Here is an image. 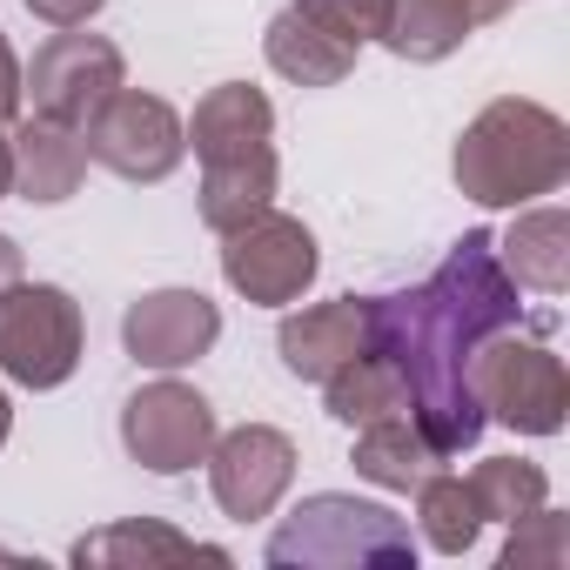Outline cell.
<instances>
[{
  "instance_id": "1",
  "label": "cell",
  "mask_w": 570,
  "mask_h": 570,
  "mask_svg": "<svg viewBox=\"0 0 570 570\" xmlns=\"http://www.w3.org/2000/svg\"><path fill=\"white\" fill-rule=\"evenodd\" d=\"M523 303L517 282L503 275L490 228H470L443 268L416 289L370 296V350L396 363L410 390V423L430 436V450L450 463L483 436V403L470 390V363L490 336L517 330Z\"/></svg>"
},
{
  "instance_id": "2",
  "label": "cell",
  "mask_w": 570,
  "mask_h": 570,
  "mask_svg": "<svg viewBox=\"0 0 570 570\" xmlns=\"http://www.w3.org/2000/svg\"><path fill=\"white\" fill-rule=\"evenodd\" d=\"M450 175L476 208H530L537 195H557L570 181V128L543 101L497 95L456 135Z\"/></svg>"
},
{
  "instance_id": "3",
  "label": "cell",
  "mask_w": 570,
  "mask_h": 570,
  "mask_svg": "<svg viewBox=\"0 0 570 570\" xmlns=\"http://www.w3.org/2000/svg\"><path fill=\"white\" fill-rule=\"evenodd\" d=\"M262 557H268V570H410L416 537L390 503L316 490L275 523Z\"/></svg>"
},
{
  "instance_id": "4",
  "label": "cell",
  "mask_w": 570,
  "mask_h": 570,
  "mask_svg": "<svg viewBox=\"0 0 570 570\" xmlns=\"http://www.w3.org/2000/svg\"><path fill=\"white\" fill-rule=\"evenodd\" d=\"M390 8L396 0H289L268 21L262 55L296 88H336L356 68V55L390 35Z\"/></svg>"
},
{
  "instance_id": "5",
  "label": "cell",
  "mask_w": 570,
  "mask_h": 570,
  "mask_svg": "<svg viewBox=\"0 0 570 570\" xmlns=\"http://www.w3.org/2000/svg\"><path fill=\"white\" fill-rule=\"evenodd\" d=\"M88 323L61 282H8L0 289V376L21 390H61L81 370Z\"/></svg>"
},
{
  "instance_id": "6",
  "label": "cell",
  "mask_w": 570,
  "mask_h": 570,
  "mask_svg": "<svg viewBox=\"0 0 570 570\" xmlns=\"http://www.w3.org/2000/svg\"><path fill=\"white\" fill-rule=\"evenodd\" d=\"M470 390L483 403V423H503L517 436H557L570 416V376L550 343H523L517 330L490 336L470 363Z\"/></svg>"
},
{
  "instance_id": "7",
  "label": "cell",
  "mask_w": 570,
  "mask_h": 570,
  "mask_svg": "<svg viewBox=\"0 0 570 570\" xmlns=\"http://www.w3.org/2000/svg\"><path fill=\"white\" fill-rule=\"evenodd\" d=\"M316 268H323L316 235L296 215H282V208H262V215H248L242 228L222 235V275H228V289L242 303H255V309L303 303Z\"/></svg>"
},
{
  "instance_id": "8",
  "label": "cell",
  "mask_w": 570,
  "mask_h": 570,
  "mask_svg": "<svg viewBox=\"0 0 570 570\" xmlns=\"http://www.w3.org/2000/svg\"><path fill=\"white\" fill-rule=\"evenodd\" d=\"M115 88H128L121 48L108 35H81V28H61L35 55V68H21V95L35 101V115L61 121V128H88Z\"/></svg>"
},
{
  "instance_id": "9",
  "label": "cell",
  "mask_w": 570,
  "mask_h": 570,
  "mask_svg": "<svg viewBox=\"0 0 570 570\" xmlns=\"http://www.w3.org/2000/svg\"><path fill=\"white\" fill-rule=\"evenodd\" d=\"M81 141H88V161H101L108 175L141 181V188L148 181H168L181 168V155H188L181 115L161 95H141V88H115L108 108L81 128Z\"/></svg>"
},
{
  "instance_id": "10",
  "label": "cell",
  "mask_w": 570,
  "mask_h": 570,
  "mask_svg": "<svg viewBox=\"0 0 570 570\" xmlns=\"http://www.w3.org/2000/svg\"><path fill=\"white\" fill-rule=\"evenodd\" d=\"M215 443V403L161 370V383L135 390L121 403V450L148 476H188Z\"/></svg>"
},
{
  "instance_id": "11",
  "label": "cell",
  "mask_w": 570,
  "mask_h": 570,
  "mask_svg": "<svg viewBox=\"0 0 570 570\" xmlns=\"http://www.w3.org/2000/svg\"><path fill=\"white\" fill-rule=\"evenodd\" d=\"M202 463H208V490H215L222 517H235V523L275 517V503L289 497V483H296V443L282 436L275 423L215 430Z\"/></svg>"
},
{
  "instance_id": "12",
  "label": "cell",
  "mask_w": 570,
  "mask_h": 570,
  "mask_svg": "<svg viewBox=\"0 0 570 570\" xmlns=\"http://www.w3.org/2000/svg\"><path fill=\"white\" fill-rule=\"evenodd\" d=\"M121 343L141 370H188L222 343V309L202 289H148L121 316Z\"/></svg>"
},
{
  "instance_id": "13",
  "label": "cell",
  "mask_w": 570,
  "mask_h": 570,
  "mask_svg": "<svg viewBox=\"0 0 570 570\" xmlns=\"http://www.w3.org/2000/svg\"><path fill=\"white\" fill-rule=\"evenodd\" d=\"M282 370L303 383H330L350 356L370 350V296H336V303H309L303 316H289L275 330Z\"/></svg>"
},
{
  "instance_id": "14",
  "label": "cell",
  "mask_w": 570,
  "mask_h": 570,
  "mask_svg": "<svg viewBox=\"0 0 570 570\" xmlns=\"http://www.w3.org/2000/svg\"><path fill=\"white\" fill-rule=\"evenodd\" d=\"M188 141H195V161L202 168H222V161H248V155H268L275 141V108L262 88L248 81H222L195 101V121H181Z\"/></svg>"
},
{
  "instance_id": "15",
  "label": "cell",
  "mask_w": 570,
  "mask_h": 570,
  "mask_svg": "<svg viewBox=\"0 0 570 570\" xmlns=\"http://www.w3.org/2000/svg\"><path fill=\"white\" fill-rule=\"evenodd\" d=\"M510 8H517V0H396V8H390V35H383V48H390L396 61L430 68V61H450L476 28L503 21Z\"/></svg>"
},
{
  "instance_id": "16",
  "label": "cell",
  "mask_w": 570,
  "mask_h": 570,
  "mask_svg": "<svg viewBox=\"0 0 570 570\" xmlns=\"http://www.w3.org/2000/svg\"><path fill=\"white\" fill-rule=\"evenodd\" d=\"M8 155H14V195L35 202V208H55V202L81 195V181H88V141H81V128L28 115L8 135Z\"/></svg>"
},
{
  "instance_id": "17",
  "label": "cell",
  "mask_w": 570,
  "mask_h": 570,
  "mask_svg": "<svg viewBox=\"0 0 570 570\" xmlns=\"http://www.w3.org/2000/svg\"><path fill=\"white\" fill-rule=\"evenodd\" d=\"M81 570H168V563H228L222 543H195L181 537L175 523L161 517H128V523H108V530H88L75 550H68Z\"/></svg>"
},
{
  "instance_id": "18",
  "label": "cell",
  "mask_w": 570,
  "mask_h": 570,
  "mask_svg": "<svg viewBox=\"0 0 570 570\" xmlns=\"http://www.w3.org/2000/svg\"><path fill=\"white\" fill-rule=\"evenodd\" d=\"M490 248L517 289H537V296L570 289V215L563 208H517V222L490 235Z\"/></svg>"
},
{
  "instance_id": "19",
  "label": "cell",
  "mask_w": 570,
  "mask_h": 570,
  "mask_svg": "<svg viewBox=\"0 0 570 570\" xmlns=\"http://www.w3.org/2000/svg\"><path fill=\"white\" fill-rule=\"evenodd\" d=\"M323 396H330V416H336L343 430H363V423H383V416H410V390H403L396 363L376 356V350L350 356V363L323 383Z\"/></svg>"
},
{
  "instance_id": "20",
  "label": "cell",
  "mask_w": 570,
  "mask_h": 570,
  "mask_svg": "<svg viewBox=\"0 0 570 570\" xmlns=\"http://www.w3.org/2000/svg\"><path fill=\"white\" fill-rule=\"evenodd\" d=\"M356 476H370L376 490H416L443 456L430 450V436L410 423V416H383V423H363L356 430Z\"/></svg>"
},
{
  "instance_id": "21",
  "label": "cell",
  "mask_w": 570,
  "mask_h": 570,
  "mask_svg": "<svg viewBox=\"0 0 570 570\" xmlns=\"http://www.w3.org/2000/svg\"><path fill=\"white\" fill-rule=\"evenodd\" d=\"M476 530H483V517H476L470 483L430 470V476L416 483V543H430L436 557H463V550L476 543Z\"/></svg>"
},
{
  "instance_id": "22",
  "label": "cell",
  "mask_w": 570,
  "mask_h": 570,
  "mask_svg": "<svg viewBox=\"0 0 570 570\" xmlns=\"http://www.w3.org/2000/svg\"><path fill=\"white\" fill-rule=\"evenodd\" d=\"M470 497H476L483 523H517L537 503H550V476L537 463H523V456H483L470 470Z\"/></svg>"
},
{
  "instance_id": "23",
  "label": "cell",
  "mask_w": 570,
  "mask_h": 570,
  "mask_svg": "<svg viewBox=\"0 0 570 570\" xmlns=\"http://www.w3.org/2000/svg\"><path fill=\"white\" fill-rule=\"evenodd\" d=\"M570 557V517H557L550 503H537L530 517L510 523V543H503V570H563Z\"/></svg>"
},
{
  "instance_id": "24",
  "label": "cell",
  "mask_w": 570,
  "mask_h": 570,
  "mask_svg": "<svg viewBox=\"0 0 570 570\" xmlns=\"http://www.w3.org/2000/svg\"><path fill=\"white\" fill-rule=\"evenodd\" d=\"M21 8H28L35 21H48V28H88L108 0H21Z\"/></svg>"
},
{
  "instance_id": "25",
  "label": "cell",
  "mask_w": 570,
  "mask_h": 570,
  "mask_svg": "<svg viewBox=\"0 0 570 570\" xmlns=\"http://www.w3.org/2000/svg\"><path fill=\"white\" fill-rule=\"evenodd\" d=\"M21 61H14V48H8V35H0V121H21Z\"/></svg>"
},
{
  "instance_id": "26",
  "label": "cell",
  "mask_w": 570,
  "mask_h": 570,
  "mask_svg": "<svg viewBox=\"0 0 570 570\" xmlns=\"http://www.w3.org/2000/svg\"><path fill=\"white\" fill-rule=\"evenodd\" d=\"M8 282H21V242L0 235V289H8Z\"/></svg>"
},
{
  "instance_id": "27",
  "label": "cell",
  "mask_w": 570,
  "mask_h": 570,
  "mask_svg": "<svg viewBox=\"0 0 570 570\" xmlns=\"http://www.w3.org/2000/svg\"><path fill=\"white\" fill-rule=\"evenodd\" d=\"M14 195V155H8V121H0V202Z\"/></svg>"
},
{
  "instance_id": "28",
  "label": "cell",
  "mask_w": 570,
  "mask_h": 570,
  "mask_svg": "<svg viewBox=\"0 0 570 570\" xmlns=\"http://www.w3.org/2000/svg\"><path fill=\"white\" fill-rule=\"evenodd\" d=\"M8 436H14V403H8V390H0V450H8Z\"/></svg>"
}]
</instances>
